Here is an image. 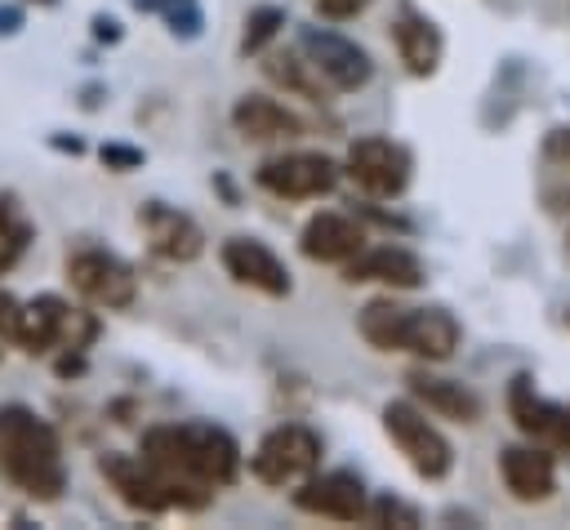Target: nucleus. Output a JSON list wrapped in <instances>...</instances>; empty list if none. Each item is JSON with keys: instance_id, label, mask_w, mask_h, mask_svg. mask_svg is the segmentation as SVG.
I'll return each instance as SVG.
<instances>
[{"instance_id": "nucleus-8", "label": "nucleus", "mask_w": 570, "mask_h": 530, "mask_svg": "<svg viewBox=\"0 0 570 530\" xmlns=\"http://www.w3.org/2000/svg\"><path fill=\"white\" fill-rule=\"evenodd\" d=\"M67 281L80 298H89L94 307H107V312H120L138 298V276L125 258L107 254V249H76L67 254Z\"/></svg>"}, {"instance_id": "nucleus-17", "label": "nucleus", "mask_w": 570, "mask_h": 530, "mask_svg": "<svg viewBox=\"0 0 570 530\" xmlns=\"http://www.w3.org/2000/svg\"><path fill=\"white\" fill-rule=\"evenodd\" d=\"M347 285H392V289H419L423 285V263L419 254L401 249V245H374L347 258L343 267Z\"/></svg>"}, {"instance_id": "nucleus-6", "label": "nucleus", "mask_w": 570, "mask_h": 530, "mask_svg": "<svg viewBox=\"0 0 570 530\" xmlns=\"http://www.w3.org/2000/svg\"><path fill=\"white\" fill-rule=\"evenodd\" d=\"M383 432L392 436V445L405 454V463H410L419 477H428V481L450 477L454 450H450V441L441 436V428H436L414 401H387V405H383Z\"/></svg>"}, {"instance_id": "nucleus-23", "label": "nucleus", "mask_w": 570, "mask_h": 530, "mask_svg": "<svg viewBox=\"0 0 570 530\" xmlns=\"http://www.w3.org/2000/svg\"><path fill=\"white\" fill-rule=\"evenodd\" d=\"M27 245H31V223L22 218L13 196H0V276L22 258Z\"/></svg>"}, {"instance_id": "nucleus-20", "label": "nucleus", "mask_w": 570, "mask_h": 530, "mask_svg": "<svg viewBox=\"0 0 570 530\" xmlns=\"http://www.w3.org/2000/svg\"><path fill=\"white\" fill-rule=\"evenodd\" d=\"M232 125H236V134L249 138V143H281V138H298V134H303V120H298L294 111H285V107H281L276 98H267V94H245V98H236Z\"/></svg>"}, {"instance_id": "nucleus-13", "label": "nucleus", "mask_w": 570, "mask_h": 530, "mask_svg": "<svg viewBox=\"0 0 570 530\" xmlns=\"http://www.w3.org/2000/svg\"><path fill=\"white\" fill-rule=\"evenodd\" d=\"M218 258H223V267H227V276L236 285H249V289H258L267 298H285L294 289L289 267L263 241H254V236H227Z\"/></svg>"}, {"instance_id": "nucleus-11", "label": "nucleus", "mask_w": 570, "mask_h": 530, "mask_svg": "<svg viewBox=\"0 0 570 530\" xmlns=\"http://www.w3.org/2000/svg\"><path fill=\"white\" fill-rule=\"evenodd\" d=\"M254 183L281 200H312L334 192L338 165L325 151H285V156H267L254 169Z\"/></svg>"}, {"instance_id": "nucleus-24", "label": "nucleus", "mask_w": 570, "mask_h": 530, "mask_svg": "<svg viewBox=\"0 0 570 530\" xmlns=\"http://www.w3.org/2000/svg\"><path fill=\"white\" fill-rule=\"evenodd\" d=\"M285 27V9L276 4H258L249 18H245V36H240V53H263L267 40H276V31Z\"/></svg>"}, {"instance_id": "nucleus-25", "label": "nucleus", "mask_w": 570, "mask_h": 530, "mask_svg": "<svg viewBox=\"0 0 570 530\" xmlns=\"http://www.w3.org/2000/svg\"><path fill=\"white\" fill-rule=\"evenodd\" d=\"M374 526H419V512L410 508V503H401V499H392V494H383L370 512H365Z\"/></svg>"}, {"instance_id": "nucleus-10", "label": "nucleus", "mask_w": 570, "mask_h": 530, "mask_svg": "<svg viewBox=\"0 0 570 530\" xmlns=\"http://www.w3.org/2000/svg\"><path fill=\"white\" fill-rule=\"evenodd\" d=\"M343 174L365 192V196H379V200H392L405 192L410 183V151L392 138H356L347 147V160H343Z\"/></svg>"}, {"instance_id": "nucleus-21", "label": "nucleus", "mask_w": 570, "mask_h": 530, "mask_svg": "<svg viewBox=\"0 0 570 530\" xmlns=\"http://www.w3.org/2000/svg\"><path fill=\"white\" fill-rule=\"evenodd\" d=\"M392 40H396V53L401 62L414 71V76H432L436 62H441V31L414 13V9H401V18L392 22Z\"/></svg>"}, {"instance_id": "nucleus-14", "label": "nucleus", "mask_w": 570, "mask_h": 530, "mask_svg": "<svg viewBox=\"0 0 570 530\" xmlns=\"http://www.w3.org/2000/svg\"><path fill=\"white\" fill-rule=\"evenodd\" d=\"M138 227H142L151 254H160V258H169V263H191V258H200V249H205L200 223H196L191 214L165 205V200H147V205L138 209Z\"/></svg>"}, {"instance_id": "nucleus-29", "label": "nucleus", "mask_w": 570, "mask_h": 530, "mask_svg": "<svg viewBox=\"0 0 570 530\" xmlns=\"http://www.w3.org/2000/svg\"><path fill=\"white\" fill-rule=\"evenodd\" d=\"M543 151H548V160H570V129H552L543 138Z\"/></svg>"}, {"instance_id": "nucleus-9", "label": "nucleus", "mask_w": 570, "mask_h": 530, "mask_svg": "<svg viewBox=\"0 0 570 530\" xmlns=\"http://www.w3.org/2000/svg\"><path fill=\"white\" fill-rule=\"evenodd\" d=\"M298 53H303V58L325 76V85L338 89V94L365 89L370 76H374L370 53H365L356 40H347V36H338V31H325V27H303V31H298Z\"/></svg>"}, {"instance_id": "nucleus-1", "label": "nucleus", "mask_w": 570, "mask_h": 530, "mask_svg": "<svg viewBox=\"0 0 570 530\" xmlns=\"http://www.w3.org/2000/svg\"><path fill=\"white\" fill-rule=\"evenodd\" d=\"M147 463H156L169 481L214 494L218 485H232L240 472V445L232 432L214 428V423H160L142 432V450Z\"/></svg>"}, {"instance_id": "nucleus-31", "label": "nucleus", "mask_w": 570, "mask_h": 530, "mask_svg": "<svg viewBox=\"0 0 570 530\" xmlns=\"http://www.w3.org/2000/svg\"><path fill=\"white\" fill-rule=\"evenodd\" d=\"M22 27V13L13 4H0V36H13Z\"/></svg>"}, {"instance_id": "nucleus-22", "label": "nucleus", "mask_w": 570, "mask_h": 530, "mask_svg": "<svg viewBox=\"0 0 570 530\" xmlns=\"http://www.w3.org/2000/svg\"><path fill=\"white\" fill-rule=\"evenodd\" d=\"M263 71H267V80H276L281 89H289V94H298L307 102H325V94H330L325 76L303 53H267L263 58Z\"/></svg>"}, {"instance_id": "nucleus-19", "label": "nucleus", "mask_w": 570, "mask_h": 530, "mask_svg": "<svg viewBox=\"0 0 570 530\" xmlns=\"http://www.w3.org/2000/svg\"><path fill=\"white\" fill-rule=\"evenodd\" d=\"M414 401L436 414V419H454V423H476L481 419V396L472 387H463L459 379H441V374H428V370H410L405 374Z\"/></svg>"}, {"instance_id": "nucleus-16", "label": "nucleus", "mask_w": 570, "mask_h": 530, "mask_svg": "<svg viewBox=\"0 0 570 530\" xmlns=\"http://www.w3.org/2000/svg\"><path fill=\"white\" fill-rule=\"evenodd\" d=\"M499 472H503V485L517 503H543L557 494V463L548 454V445H508L499 454Z\"/></svg>"}, {"instance_id": "nucleus-30", "label": "nucleus", "mask_w": 570, "mask_h": 530, "mask_svg": "<svg viewBox=\"0 0 570 530\" xmlns=\"http://www.w3.org/2000/svg\"><path fill=\"white\" fill-rule=\"evenodd\" d=\"M94 36H98V40H120V22L98 13V18H94Z\"/></svg>"}, {"instance_id": "nucleus-5", "label": "nucleus", "mask_w": 570, "mask_h": 530, "mask_svg": "<svg viewBox=\"0 0 570 530\" xmlns=\"http://www.w3.org/2000/svg\"><path fill=\"white\" fill-rule=\"evenodd\" d=\"M98 338V321L71 303H62L58 294H40L31 298L22 312H18V330H13V343L27 347L31 356L36 352H53V347H71V352H85L89 343Z\"/></svg>"}, {"instance_id": "nucleus-4", "label": "nucleus", "mask_w": 570, "mask_h": 530, "mask_svg": "<svg viewBox=\"0 0 570 530\" xmlns=\"http://www.w3.org/2000/svg\"><path fill=\"white\" fill-rule=\"evenodd\" d=\"M98 472H102V477H107V485L120 494V503H129L134 512H147V517L169 512V508H187V512H196V508H205V503H209V494L187 490V485L169 481L156 463L134 459V454H120V450L98 454Z\"/></svg>"}, {"instance_id": "nucleus-26", "label": "nucleus", "mask_w": 570, "mask_h": 530, "mask_svg": "<svg viewBox=\"0 0 570 530\" xmlns=\"http://www.w3.org/2000/svg\"><path fill=\"white\" fill-rule=\"evenodd\" d=\"M98 160H102L107 169H116V174H129V169H138L147 156H142V147H129V143H102V147H98Z\"/></svg>"}, {"instance_id": "nucleus-12", "label": "nucleus", "mask_w": 570, "mask_h": 530, "mask_svg": "<svg viewBox=\"0 0 570 530\" xmlns=\"http://www.w3.org/2000/svg\"><path fill=\"white\" fill-rule=\"evenodd\" d=\"M508 414L530 441H539L548 450H570V405L539 396L525 374H517L508 383Z\"/></svg>"}, {"instance_id": "nucleus-33", "label": "nucleus", "mask_w": 570, "mask_h": 530, "mask_svg": "<svg viewBox=\"0 0 570 530\" xmlns=\"http://www.w3.org/2000/svg\"><path fill=\"white\" fill-rule=\"evenodd\" d=\"M36 4H58V0H36Z\"/></svg>"}, {"instance_id": "nucleus-7", "label": "nucleus", "mask_w": 570, "mask_h": 530, "mask_svg": "<svg viewBox=\"0 0 570 530\" xmlns=\"http://www.w3.org/2000/svg\"><path fill=\"white\" fill-rule=\"evenodd\" d=\"M321 468V436L303 423H281L272 428L254 454H249V472L263 485H298Z\"/></svg>"}, {"instance_id": "nucleus-27", "label": "nucleus", "mask_w": 570, "mask_h": 530, "mask_svg": "<svg viewBox=\"0 0 570 530\" xmlns=\"http://www.w3.org/2000/svg\"><path fill=\"white\" fill-rule=\"evenodd\" d=\"M18 312H22V303H18L9 289H0V334H4V338H13V330H18Z\"/></svg>"}, {"instance_id": "nucleus-32", "label": "nucleus", "mask_w": 570, "mask_h": 530, "mask_svg": "<svg viewBox=\"0 0 570 530\" xmlns=\"http://www.w3.org/2000/svg\"><path fill=\"white\" fill-rule=\"evenodd\" d=\"M53 147H62V151H71V156H76V151H85V143H80V138H53Z\"/></svg>"}, {"instance_id": "nucleus-28", "label": "nucleus", "mask_w": 570, "mask_h": 530, "mask_svg": "<svg viewBox=\"0 0 570 530\" xmlns=\"http://www.w3.org/2000/svg\"><path fill=\"white\" fill-rule=\"evenodd\" d=\"M316 9H321V18H334V22H343V18L361 13V9H365V0H316Z\"/></svg>"}, {"instance_id": "nucleus-3", "label": "nucleus", "mask_w": 570, "mask_h": 530, "mask_svg": "<svg viewBox=\"0 0 570 530\" xmlns=\"http://www.w3.org/2000/svg\"><path fill=\"white\" fill-rule=\"evenodd\" d=\"M361 334L379 352H410L423 361H450L459 347V321L445 307H405L392 298H374L361 307Z\"/></svg>"}, {"instance_id": "nucleus-18", "label": "nucleus", "mask_w": 570, "mask_h": 530, "mask_svg": "<svg viewBox=\"0 0 570 530\" xmlns=\"http://www.w3.org/2000/svg\"><path fill=\"white\" fill-rule=\"evenodd\" d=\"M298 249L312 258V263H347L352 254L365 249V227L352 218V214H312L303 236H298Z\"/></svg>"}, {"instance_id": "nucleus-15", "label": "nucleus", "mask_w": 570, "mask_h": 530, "mask_svg": "<svg viewBox=\"0 0 570 530\" xmlns=\"http://www.w3.org/2000/svg\"><path fill=\"white\" fill-rule=\"evenodd\" d=\"M294 508L312 512V517H330V521H361L370 512L365 485L352 472H321V477L312 472L307 481H298Z\"/></svg>"}, {"instance_id": "nucleus-34", "label": "nucleus", "mask_w": 570, "mask_h": 530, "mask_svg": "<svg viewBox=\"0 0 570 530\" xmlns=\"http://www.w3.org/2000/svg\"><path fill=\"white\" fill-rule=\"evenodd\" d=\"M566 321H570V312H566Z\"/></svg>"}, {"instance_id": "nucleus-2", "label": "nucleus", "mask_w": 570, "mask_h": 530, "mask_svg": "<svg viewBox=\"0 0 570 530\" xmlns=\"http://www.w3.org/2000/svg\"><path fill=\"white\" fill-rule=\"evenodd\" d=\"M0 472L31 499L53 503L67 490V463L62 441L49 419H40L31 405H0Z\"/></svg>"}]
</instances>
